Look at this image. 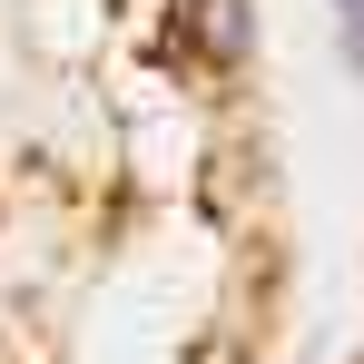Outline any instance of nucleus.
Segmentation results:
<instances>
[{"instance_id": "1", "label": "nucleus", "mask_w": 364, "mask_h": 364, "mask_svg": "<svg viewBox=\"0 0 364 364\" xmlns=\"http://www.w3.org/2000/svg\"><path fill=\"white\" fill-rule=\"evenodd\" d=\"M246 40H256V30H246V0H197V50H207L217 69H237Z\"/></svg>"}, {"instance_id": "2", "label": "nucleus", "mask_w": 364, "mask_h": 364, "mask_svg": "<svg viewBox=\"0 0 364 364\" xmlns=\"http://www.w3.org/2000/svg\"><path fill=\"white\" fill-rule=\"evenodd\" d=\"M345 10V50H355V69H364V0H335Z\"/></svg>"}]
</instances>
